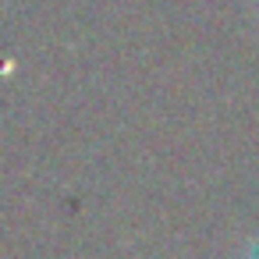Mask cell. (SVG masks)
I'll list each match as a JSON object with an SVG mask.
<instances>
[{
  "label": "cell",
  "mask_w": 259,
  "mask_h": 259,
  "mask_svg": "<svg viewBox=\"0 0 259 259\" xmlns=\"http://www.w3.org/2000/svg\"><path fill=\"white\" fill-rule=\"evenodd\" d=\"M248 259H259V241L252 245V252H248Z\"/></svg>",
  "instance_id": "obj_1"
}]
</instances>
